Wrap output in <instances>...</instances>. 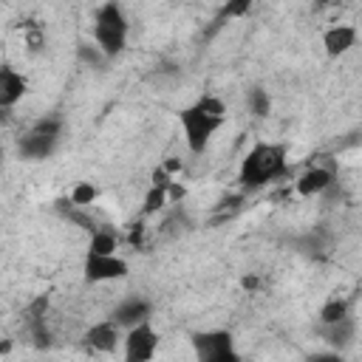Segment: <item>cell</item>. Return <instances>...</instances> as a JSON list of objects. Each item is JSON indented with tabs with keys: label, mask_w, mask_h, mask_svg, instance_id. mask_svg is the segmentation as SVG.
<instances>
[{
	"label": "cell",
	"mask_w": 362,
	"mask_h": 362,
	"mask_svg": "<svg viewBox=\"0 0 362 362\" xmlns=\"http://www.w3.org/2000/svg\"><path fill=\"white\" fill-rule=\"evenodd\" d=\"M223 122H226V105L215 93H204L192 105L178 110V124L184 130L187 150L195 156H201L209 147L212 136L223 127Z\"/></svg>",
	"instance_id": "cell-1"
},
{
	"label": "cell",
	"mask_w": 362,
	"mask_h": 362,
	"mask_svg": "<svg viewBox=\"0 0 362 362\" xmlns=\"http://www.w3.org/2000/svg\"><path fill=\"white\" fill-rule=\"evenodd\" d=\"M288 170V150L277 141H255L249 153L240 161L238 181L243 189H260L277 178H283Z\"/></svg>",
	"instance_id": "cell-2"
},
{
	"label": "cell",
	"mask_w": 362,
	"mask_h": 362,
	"mask_svg": "<svg viewBox=\"0 0 362 362\" xmlns=\"http://www.w3.org/2000/svg\"><path fill=\"white\" fill-rule=\"evenodd\" d=\"M127 17L119 3H102L93 14V45L107 57H119L127 48Z\"/></svg>",
	"instance_id": "cell-3"
},
{
	"label": "cell",
	"mask_w": 362,
	"mask_h": 362,
	"mask_svg": "<svg viewBox=\"0 0 362 362\" xmlns=\"http://www.w3.org/2000/svg\"><path fill=\"white\" fill-rule=\"evenodd\" d=\"M192 354H195V362H240L235 337L226 328L195 331L192 334Z\"/></svg>",
	"instance_id": "cell-4"
},
{
	"label": "cell",
	"mask_w": 362,
	"mask_h": 362,
	"mask_svg": "<svg viewBox=\"0 0 362 362\" xmlns=\"http://www.w3.org/2000/svg\"><path fill=\"white\" fill-rule=\"evenodd\" d=\"M62 136V122L48 116V119H40L23 139H20V156L23 158H31V161H40V158H48L54 150H57V141Z\"/></svg>",
	"instance_id": "cell-5"
},
{
	"label": "cell",
	"mask_w": 362,
	"mask_h": 362,
	"mask_svg": "<svg viewBox=\"0 0 362 362\" xmlns=\"http://www.w3.org/2000/svg\"><path fill=\"white\" fill-rule=\"evenodd\" d=\"M158 342H161V337L153 328V322L124 331V342H122L124 362H153V356L158 354Z\"/></svg>",
	"instance_id": "cell-6"
},
{
	"label": "cell",
	"mask_w": 362,
	"mask_h": 362,
	"mask_svg": "<svg viewBox=\"0 0 362 362\" xmlns=\"http://www.w3.org/2000/svg\"><path fill=\"white\" fill-rule=\"evenodd\" d=\"M85 283H110V280H124L130 274V266L119 255H85L82 263Z\"/></svg>",
	"instance_id": "cell-7"
},
{
	"label": "cell",
	"mask_w": 362,
	"mask_h": 362,
	"mask_svg": "<svg viewBox=\"0 0 362 362\" xmlns=\"http://www.w3.org/2000/svg\"><path fill=\"white\" fill-rule=\"evenodd\" d=\"M85 348L93 354H113L122 342H124V328L116 320H99L85 331Z\"/></svg>",
	"instance_id": "cell-8"
},
{
	"label": "cell",
	"mask_w": 362,
	"mask_h": 362,
	"mask_svg": "<svg viewBox=\"0 0 362 362\" xmlns=\"http://www.w3.org/2000/svg\"><path fill=\"white\" fill-rule=\"evenodd\" d=\"M150 317H153V303H150V300H144V297H139V294H133V297L122 300V303L113 308V314H110V320H116L124 331H130V328H136V325L150 322Z\"/></svg>",
	"instance_id": "cell-9"
},
{
	"label": "cell",
	"mask_w": 362,
	"mask_h": 362,
	"mask_svg": "<svg viewBox=\"0 0 362 362\" xmlns=\"http://www.w3.org/2000/svg\"><path fill=\"white\" fill-rule=\"evenodd\" d=\"M334 184H337L334 170H328V167H308V170L294 181V192L303 195V198H314V195H325Z\"/></svg>",
	"instance_id": "cell-10"
},
{
	"label": "cell",
	"mask_w": 362,
	"mask_h": 362,
	"mask_svg": "<svg viewBox=\"0 0 362 362\" xmlns=\"http://www.w3.org/2000/svg\"><path fill=\"white\" fill-rule=\"evenodd\" d=\"M28 90V79L14 68V65H3L0 68V107H14Z\"/></svg>",
	"instance_id": "cell-11"
},
{
	"label": "cell",
	"mask_w": 362,
	"mask_h": 362,
	"mask_svg": "<svg viewBox=\"0 0 362 362\" xmlns=\"http://www.w3.org/2000/svg\"><path fill=\"white\" fill-rule=\"evenodd\" d=\"M356 45V28L348 25V23H339V25H331L325 34H322V51L328 57H345L351 48Z\"/></svg>",
	"instance_id": "cell-12"
},
{
	"label": "cell",
	"mask_w": 362,
	"mask_h": 362,
	"mask_svg": "<svg viewBox=\"0 0 362 362\" xmlns=\"http://www.w3.org/2000/svg\"><path fill=\"white\" fill-rule=\"evenodd\" d=\"M354 337H356V322H354V317H345V320H339V322H334V325H322V339L328 342V348L331 351H345L351 342H354Z\"/></svg>",
	"instance_id": "cell-13"
},
{
	"label": "cell",
	"mask_w": 362,
	"mask_h": 362,
	"mask_svg": "<svg viewBox=\"0 0 362 362\" xmlns=\"http://www.w3.org/2000/svg\"><path fill=\"white\" fill-rule=\"evenodd\" d=\"M345 317H351V303L345 297H331V300L322 303L317 320H320V325H334V322H339Z\"/></svg>",
	"instance_id": "cell-14"
},
{
	"label": "cell",
	"mask_w": 362,
	"mask_h": 362,
	"mask_svg": "<svg viewBox=\"0 0 362 362\" xmlns=\"http://www.w3.org/2000/svg\"><path fill=\"white\" fill-rule=\"evenodd\" d=\"M116 249H119V238L113 229L99 226L96 232H90V243H88L90 255H116Z\"/></svg>",
	"instance_id": "cell-15"
},
{
	"label": "cell",
	"mask_w": 362,
	"mask_h": 362,
	"mask_svg": "<svg viewBox=\"0 0 362 362\" xmlns=\"http://www.w3.org/2000/svg\"><path fill=\"white\" fill-rule=\"evenodd\" d=\"M246 105H249V113H255L257 119L269 116V110H272V99H269V93L263 88H252L246 93Z\"/></svg>",
	"instance_id": "cell-16"
},
{
	"label": "cell",
	"mask_w": 362,
	"mask_h": 362,
	"mask_svg": "<svg viewBox=\"0 0 362 362\" xmlns=\"http://www.w3.org/2000/svg\"><path fill=\"white\" fill-rule=\"evenodd\" d=\"M297 246H300V252L303 255H308V257H320V255H325V249H328V243H325V238L314 229V232H308L305 238H300L297 240Z\"/></svg>",
	"instance_id": "cell-17"
},
{
	"label": "cell",
	"mask_w": 362,
	"mask_h": 362,
	"mask_svg": "<svg viewBox=\"0 0 362 362\" xmlns=\"http://www.w3.org/2000/svg\"><path fill=\"white\" fill-rule=\"evenodd\" d=\"M96 195H99V189L90 184V181H79V184H74V189H71V204H76V206H90L93 201H96Z\"/></svg>",
	"instance_id": "cell-18"
},
{
	"label": "cell",
	"mask_w": 362,
	"mask_h": 362,
	"mask_svg": "<svg viewBox=\"0 0 362 362\" xmlns=\"http://www.w3.org/2000/svg\"><path fill=\"white\" fill-rule=\"evenodd\" d=\"M164 204H170V198H167V187H153V184H150V189H147V195H144V206H141V212H144V215H153V212L164 209Z\"/></svg>",
	"instance_id": "cell-19"
},
{
	"label": "cell",
	"mask_w": 362,
	"mask_h": 362,
	"mask_svg": "<svg viewBox=\"0 0 362 362\" xmlns=\"http://www.w3.org/2000/svg\"><path fill=\"white\" fill-rule=\"evenodd\" d=\"M79 57H82L85 62H93V65H99V62H105V59H107L96 45H79Z\"/></svg>",
	"instance_id": "cell-20"
},
{
	"label": "cell",
	"mask_w": 362,
	"mask_h": 362,
	"mask_svg": "<svg viewBox=\"0 0 362 362\" xmlns=\"http://www.w3.org/2000/svg\"><path fill=\"white\" fill-rule=\"evenodd\" d=\"M305 362H345V359H342V354H337V351H320V354L305 356Z\"/></svg>",
	"instance_id": "cell-21"
},
{
	"label": "cell",
	"mask_w": 362,
	"mask_h": 362,
	"mask_svg": "<svg viewBox=\"0 0 362 362\" xmlns=\"http://www.w3.org/2000/svg\"><path fill=\"white\" fill-rule=\"evenodd\" d=\"M249 11V3L243 0V3H229L226 8H223V17H240V14H246Z\"/></svg>",
	"instance_id": "cell-22"
},
{
	"label": "cell",
	"mask_w": 362,
	"mask_h": 362,
	"mask_svg": "<svg viewBox=\"0 0 362 362\" xmlns=\"http://www.w3.org/2000/svg\"><path fill=\"white\" fill-rule=\"evenodd\" d=\"M184 195H187V187H184V184L173 181V184L167 187V198H170V204H173V201H181Z\"/></svg>",
	"instance_id": "cell-23"
},
{
	"label": "cell",
	"mask_w": 362,
	"mask_h": 362,
	"mask_svg": "<svg viewBox=\"0 0 362 362\" xmlns=\"http://www.w3.org/2000/svg\"><path fill=\"white\" fill-rule=\"evenodd\" d=\"M161 167L173 175V173H178V170H181V161H178V158H170V161H161Z\"/></svg>",
	"instance_id": "cell-24"
},
{
	"label": "cell",
	"mask_w": 362,
	"mask_h": 362,
	"mask_svg": "<svg viewBox=\"0 0 362 362\" xmlns=\"http://www.w3.org/2000/svg\"><path fill=\"white\" fill-rule=\"evenodd\" d=\"M141 232H144V223H136V229L130 232V243H139L141 240Z\"/></svg>",
	"instance_id": "cell-25"
},
{
	"label": "cell",
	"mask_w": 362,
	"mask_h": 362,
	"mask_svg": "<svg viewBox=\"0 0 362 362\" xmlns=\"http://www.w3.org/2000/svg\"><path fill=\"white\" fill-rule=\"evenodd\" d=\"M240 286H243V288H257V277H243Z\"/></svg>",
	"instance_id": "cell-26"
}]
</instances>
